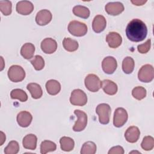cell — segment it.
Returning <instances> with one entry per match:
<instances>
[{"label": "cell", "instance_id": "6da1fadb", "mask_svg": "<svg viewBox=\"0 0 154 154\" xmlns=\"http://www.w3.org/2000/svg\"><path fill=\"white\" fill-rule=\"evenodd\" d=\"M126 34L129 40L134 42H140L146 37L147 28L144 22L138 19H134L128 24Z\"/></svg>", "mask_w": 154, "mask_h": 154}, {"label": "cell", "instance_id": "7a4b0ae2", "mask_svg": "<svg viewBox=\"0 0 154 154\" xmlns=\"http://www.w3.org/2000/svg\"><path fill=\"white\" fill-rule=\"evenodd\" d=\"M68 31L73 35L76 37H82L87 32V25L81 22L78 20L71 21L68 25Z\"/></svg>", "mask_w": 154, "mask_h": 154}, {"label": "cell", "instance_id": "3957f363", "mask_svg": "<svg viewBox=\"0 0 154 154\" xmlns=\"http://www.w3.org/2000/svg\"><path fill=\"white\" fill-rule=\"evenodd\" d=\"M96 112L99 116V120L101 124L106 125L109 122L111 109L107 103H100L96 108Z\"/></svg>", "mask_w": 154, "mask_h": 154}, {"label": "cell", "instance_id": "277c9868", "mask_svg": "<svg viewBox=\"0 0 154 154\" xmlns=\"http://www.w3.org/2000/svg\"><path fill=\"white\" fill-rule=\"evenodd\" d=\"M8 76L10 81L18 82L23 81L25 77L24 69L19 65L11 66L8 70Z\"/></svg>", "mask_w": 154, "mask_h": 154}, {"label": "cell", "instance_id": "5b68a950", "mask_svg": "<svg viewBox=\"0 0 154 154\" xmlns=\"http://www.w3.org/2000/svg\"><path fill=\"white\" fill-rule=\"evenodd\" d=\"M154 77L153 67L150 64L143 66L138 71V78L143 82H150Z\"/></svg>", "mask_w": 154, "mask_h": 154}, {"label": "cell", "instance_id": "8992f818", "mask_svg": "<svg viewBox=\"0 0 154 154\" xmlns=\"http://www.w3.org/2000/svg\"><path fill=\"white\" fill-rule=\"evenodd\" d=\"M70 102L73 105L84 106L87 102V94L81 89H75L71 93Z\"/></svg>", "mask_w": 154, "mask_h": 154}, {"label": "cell", "instance_id": "52a82bcc", "mask_svg": "<svg viewBox=\"0 0 154 154\" xmlns=\"http://www.w3.org/2000/svg\"><path fill=\"white\" fill-rule=\"evenodd\" d=\"M84 83L86 88L91 92H97L101 87V81L95 74H88L85 78Z\"/></svg>", "mask_w": 154, "mask_h": 154}, {"label": "cell", "instance_id": "ba28073f", "mask_svg": "<svg viewBox=\"0 0 154 154\" xmlns=\"http://www.w3.org/2000/svg\"><path fill=\"white\" fill-rule=\"evenodd\" d=\"M74 113L78 119L73 127V130L75 132L82 131L87 126V115L85 112L79 109H75Z\"/></svg>", "mask_w": 154, "mask_h": 154}, {"label": "cell", "instance_id": "9c48e42d", "mask_svg": "<svg viewBox=\"0 0 154 154\" xmlns=\"http://www.w3.org/2000/svg\"><path fill=\"white\" fill-rule=\"evenodd\" d=\"M128 115L126 110L123 108H117L114 114L113 124L117 128L123 126L127 122Z\"/></svg>", "mask_w": 154, "mask_h": 154}, {"label": "cell", "instance_id": "30bf717a", "mask_svg": "<svg viewBox=\"0 0 154 154\" xmlns=\"http://www.w3.org/2000/svg\"><path fill=\"white\" fill-rule=\"evenodd\" d=\"M117 63L113 57H106L102 62V67L103 72L106 74H112L116 70Z\"/></svg>", "mask_w": 154, "mask_h": 154}, {"label": "cell", "instance_id": "8fae6325", "mask_svg": "<svg viewBox=\"0 0 154 154\" xmlns=\"http://www.w3.org/2000/svg\"><path fill=\"white\" fill-rule=\"evenodd\" d=\"M124 6L120 2H108L105 7V11L109 15L117 16L124 11Z\"/></svg>", "mask_w": 154, "mask_h": 154}, {"label": "cell", "instance_id": "7c38bea8", "mask_svg": "<svg viewBox=\"0 0 154 154\" xmlns=\"http://www.w3.org/2000/svg\"><path fill=\"white\" fill-rule=\"evenodd\" d=\"M52 16L50 11L46 9L39 11L35 16L36 23L40 25L44 26L48 24L52 20Z\"/></svg>", "mask_w": 154, "mask_h": 154}, {"label": "cell", "instance_id": "4fadbf2b", "mask_svg": "<svg viewBox=\"0 0 154 154\" xmlns=\"http://www.w3.org/2000/svg\"><path fill=\"white\" fill-rule=\"evenodd\" d=\"M40 46L44 53L51 54L56 51L57 43V42L52 38H46L42 42Z\"/></svg>", "mask_w": 154, "mask_h": 154}, {"label": "cell", "instance_id": "5bb4252c", "mask_svg": "<svg viewBox=\"0 0 154 154\" xmlns=\"http://www.w3.org/2000/svg\"><path fill=\"white\" fill-rule=\"evenodd\" d=\"M16 11L22 15H28L34 10L32 3L29 1H21L17 3L16 7Z\"/></svg>", "mask_w": 154, "mask_h": 154}, {"label": "cell", "instance_id": "9a60e30c", "mask_svg": "<svg viewBox=\"0 0 154 154\" xmlns=\"http://www.w3.org/2000/svg\"><path fill=\"white\" fill-rule=\"evenodd\" d=\"M140 135V131L138 127L135 126H132L129 127L125 133V137L126 141L131 143H136Z\"/></svg>", "mask_w": 154, "mask_h": 154}, {"label": "cell", "instance_id": "2e32d148", "mask_svg": "<svg viewBox=\"0 0 154 154\" xmlns=\"http://www.w3.org/2000/svg\"><path fill=\"white\" fill-rule=\"evenodd\" d=\"M106 42L111 48H117L122 43L121 35L116 32H110L106 37Z\"/></svg>", "mask_w": 154, "mask_h": 154}, {"label": "cell", "instance_id": "e0dca14e", "mask_svg": "<svg viewBox=\"0 0 154 154\" xmlns=\"http://www.w3.org/2000/svg\"><path fill=\"white\" fill-rule=\"evenodd\" d=\"M106 26V21L105 17L99 14L94 17L92 22V28L93 31L96 33L102 32Z\"/></svg>", "mask_w": 154, "mask_h": 154}, {"label": "cell", "instance_id": "ac0fdd59", "mask_svg": "<svg viewBox=\"0 0 154 154\" xmlns=\"http://www.w3.org/2000/svg\"><path fill=\"white\" fill-rule=\"evenodd\" d=\"M32 115L30 112L26 111L20 112L17 116V123L22 128H26L29 126L32 122Z\"/></svg>", "mask_w": 154, "mask_h": 154}, {"label": "cell", "instance_id": "d6986e66", "mask_svg": "<svg viewBox=\"0 0 154 154\" xmlns=\"http://www.w3.org/2000/svg\"><path fill=\"white\" fill-rule=\"evenodd\" d=\"M101 87L103 91L108 95H114L118 90L117 84L109 79H104L101 81Z\"/></svg>", "mask_w": 154, "mask_h": 154}, {"label": "cell", "instance_id": "ffe728a7", "mask_svg": "<svg viewBox=\"0 0 154 154\" xmlns=\"http://www.w3.org/2000/svg\"><path fill=\"white\" fill-rule=\"evenodd\" d=\"M37 138L32 134L26 135L23 138L22 144L24 148L29 150H35L37 146Z\"/></svg>", "mask_w": 154, "mask_h": 154}, {"label": "cell", "instance_id": "44dd1931", "mask_svg": "<svg viewBox=\"0 0 154 154\" xmlns=\"http://www.w3.org/2000/svg\"><path fill=\"white\" fill-rule=\"evenodd\" d=\"M46 88L48 94L54 96L60 91L61 85L58 81L50 79L46 83Z\"/></svg>", "mask_w": 154, "mask_h": 154}, {"label": "cell", "instance_id": "7402d4cb", "mask_svg": "<svg viewBox=\"0 0 154 154\" xmlns=\"http://www.w3.org/2000/svg\"><path fill=\"white\" fill-rule=\"evenodd\" d=\"M35 52V46L31 43H25L21 48L20 54L26 60H29L33 57Z\"/></svg>", "mask_w": 154, "mask_h": 154}, {"label": "cell", "instance_id": "603a6c76", "mask_svg": "<svg viewBox=\"0 0 154 154\" xmlns=\"http://www.w3.org/2000/svg\"><path fill=\"white\" fill-rule=\"evenodd\" d=\"M27 90L30 92L33 99H40L43 94V91L40 85L37 83H29L26 86Z\"/></svg>", "mask_w": 154, "mask_h": 154}, {"label": "cell", "instance_id": "cb8c5ba5", "mask_svg": "<svg viewBox=\"0 0 154 154\" xmlns=\"http://www.w3.org/2000/svg\"><path fill=\"white\" fill-rule=\"evenodd\" d=\"M60 147L62 150L70 152L74 148L75 142L73 140L68 137H63L60 140Z\"/></svg>", "mask_w": 154, "mask_h": 154}, {"label": "cell", "instance_id": "d4e9b609", "mask_svg": "<svg viewBox=\"0 0 154 154\" xmlns=\"http://www.w3.org/2000/svg\"><path fill=\"white\" fill-rule=\"evenodd\" d=\"M135 63L134 59L131 57H126L122 62L123 71L126 74L131 73L134 69Z\"/></svg>", "mask_w": 154, "mask_h": 154}, {"label": "cell", "instance_id": "484cf974", "mask_svg": "<svg viewBox=\"0 0 154 154\" xmlns=\"http://www.w3.org/2000/svg\"><path fill=\"white\" fill-rule=\"evenodd\" d=\"M63 45L64 48L68 52H74L78 48V43L76 40L72 39L71 38H64L63 41Z\"/></svg>", "mask_w": 154, "mask_h": 154}, {"label": "cell", "instance_id": "4316f807", "mask_svg": "<svg viewBox=\"0 0 154 154\" xmlns=\"http://www.w3.org/2000/svg\"><path fill=\"white\" fill-rule=\"evenodd\" d=\"M73 13L75 16L83 19L88 18L90 13L89 9L87 7L82 5L75 6L73 8Z\"/></svg>", "mask_w": 154, "mask_h": 154}, {"label": "cell", "instance_id": "83f0119b", "mask_svg": "<svg viewBox=\"0 0 154 154\" xmlns=\"http://www.w3.org/2000/svg\"><path fill=\"white\" fill-rule=\"evenodd\" d=\"M57 146L55 143L49 140H45L40 144V153L46 154L49 152H53L56 150Z\"/></svg>", "mask_w": 154, "mask_h": 154}, {"label": "cell", "instance_id": "f1b7e54d", "mask_svg": "<svg viewBox=\"0 0 154 154\" xmlns=\"http://www.w3.org/2000/svg\"><path fill=\"white\" fill-rule=\"evenodd\" d=\"M11 98L13 99H18L20 102H25L28 99V95L25 91L22 89H13L10 93Z\"/></svg>", "mask_w": 154, "mask_h": 154}, {"label": "cell", "instance_id": "f546056e", "mask_svg": "<svg viewBox=\"0 0 154 154\" xmlns=\"http://www.w3.org/2000/svg\"><path fill=\"white\" fill-rule=\"evenodd\" d=\"M96 145L92 141H87L84 143L81 150V154H94L96 152Z\"/></svg>", "mask_w": 154, "mask_h": 154}, {"label": "cell", "instance_id": "4dcf8cb0", "mask_svg": "<svg viewBox=\"0 0 154 154\" xmlns=\"http://www.w3.org/2000/svg\"><path fill=\"white\" fill-rule=\"evenodd\" d=\"M146 90L141 86L135 87L132 91V96L137 100H140L144 99L146 96Z\"/></svg>", "mask_w": 154, "mask_h": 154}, {"label": "cell", "instance_id": "1f68e13d", "mask_svg": "<svg viewBox=\"0 0 154 154\" xmlns=\"http://www.w3.org/2000/svg\"><path fill=\"white\" fill-rule=\"evenodd\" d=\"M31 63L36 70H41L45 67V61L42 56L37 55L31 60Z\"/></svg>", "mask_w": 154, "mask_h": 154}, {"label": "cell", "instance_id": "d6a6232c", "mask_svg": "<svg viewBox=\"0 0 154 154\" xmlns=\"http://www.w3.org/2000/svg\"><path fill=\"white\" fill-rule=\"evenodd\" d=\"M141 148L144 150L149 151L153 149L154 147V139L152 136H146L144 137L141 144Z\"/></svg>", "mask_w": 154, "mask_h": 154}, {"label": "cell", "instance_id": "836d02e7", "mask_svg": "<svg viewBox=\"0 0 154 154\" xmlns=\"http://www.w3.org/2000/svg\"><path fill=\"white\" fill-rule=\"evenodd\" d=\"M19 151V143L14 140L11 141L4 149L5 154H16Z\"/></svg>", "mask_w": 154, "mask_h": 154}, {"label": "cell", "instance_id": "e575fe53", "mask_svg": "<svg viewBox=\"0 0 154 154\" xmlns=\"http://www.w3.org/2000/svg\"><path fill=\"white\" fill-rule=\"evenodd\" d=\"M0 10L4 16L11 14L12 4L10 1H0Z\"/></svg>", "mask_w": 154, "mask_h": 154}, {"label": "cell", "instance_id": "d590c367", "mask_svg": "<svg viewBox=\"0 0 154 154\" xmlns=\"http://www.w3.org/2000/svg\"><path fill=\"white\" fill-rule=\"evenodd\" d=\"M151 46V40L148 39L143 44L140 45L137 47L138 51L141 54H146L148 52L150 49Z\"/></svg>", "mask_w": 154, "mask_h": 154}, {"label": "cell", "instance_id": "8d00e7d4", "mask_svg": "<svg viewBox=\"0 0 154 154\" xmlns=\"http://www.w3.org/2000/svg\"><path fill=\"white\" fill-rule=\"evenodd\" d=\"M124 149L122 146H117L110 149L108 154H123Z\"/></svg>", "mask_w": 154, "mask_h": 154}, {"label": "cell", "instance_id": "74e56055", "mask_svg": "<svg viewBox=\"0 0 154 154\" xmlns=\"http://www.w3.org/2000/svg\"><path fill=\"white\" fill-rule=\"evenodd\" d=\"M147 2V1H131V2L137 6L142 5L144 4H145Z\"/></svg>", "mask_w": 154, "mask_h": 154}, {"label": "cell", "instance_id": "f35d334b", "mask_svg": "<svg viewBox=\"0 0 154 154\" xmlns=\"http://www.w3.org/2000/svg\"><path fill=\"white\" fill-rule=\"evenodd\" d=\"M0 134H1V144H0V145L2 146L3 144V143H4V141H5V135L2 131L0 132Z\"/></svg>", "mask_w": 154, "mask_h": 154}]
</instances>
